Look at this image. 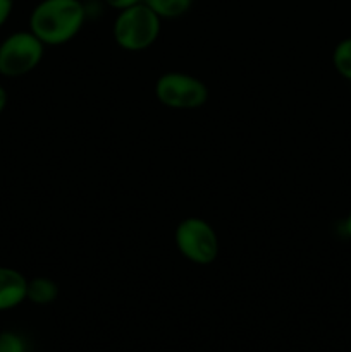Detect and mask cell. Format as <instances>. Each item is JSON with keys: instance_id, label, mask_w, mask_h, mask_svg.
<instances>
[{"instance_id": "6da1fadb", "label": "cell", "mask_w": 351, "mask_h": 352, "mask_svg": "<svg viewBox=\"0 0 351 352\" xmlns=\"http://www.w3.org/2000/svg\"><path fill=\"white\" fill-rule=\"evenodd\" d=\"M86 21L81 0H41L30 16V31L47 47H58L74 40Z\"/></svg>"}, {"instance_id": "7a4b0ae2", "label": "cell", "mask_w": 351, "mask_h": 352, "mask_svg": "<svg viewBox=\"0 0 351 352\" xmlns=\"http://www.w3.org/2000/svg\"><path fill=\"white\" fill-rule=\"evenodd\" d=\"M162 19L143 2L117 12L112 26L114 41L123 50L143 52L158 40Z\"/></svg>"}, {"instance_id": "3957f363", "label": "cell", "mask_w": 351, "mask_h": 352, "mask_svg": "<svg viewBox=\"0 0 351 352\" xmlns=\"http://www.w3.org/2000/svg\"><path fill=\"white\" fill-rule=\"evenodd\" d=\"M174 241L179 253L195 265H212L219 256V236L215 229L200 217L181 220L176 227Z\"/></svg>"}, {"instance_id": "277c9868", "label": "cell", "mask_w": 351, "mask_h": 352, "mask_svg": "<svg viewBox=\"0 0 351 352\" xmlns=\"http://www.w3.org/2000/svg\"><path fill=\"white\" fill-rule=\"evenodd\" d=\"M155 96L172 110H196L209 102V88L186 72H165L155 82Z\"/></svg>"}, {"instance_id": "5b68a950", "label": "cell", "mask_w": 351, "mask_h": 352, "mask_svg": "<svg viewBox=\"0 0 351 352\" xmlns=\"http://www.w3.org/2000/svg\"><path fill=\"white\" fill-rule=\"evenodd\" d=\"M45 45L31 31H17L0 45V74L19 78L40 65Z\"/></svg>"}, {"instance_id": "8992f818", "label": "cell", "mask_w": 351, "mask_h": 352, "mask_svg": "<svg viewBox=\"0 0 351 352\" xmlns=\"http://www.w3.org/2000/svg\"><path fill=\"white\" fill-rule=\"evenodd\" d=\"M28 278L14 268L0 267V311L12 309L26 299Z\"/></svg>"}, {"instance_id": "52a82bcc", "label": "cell", "mask_w": 351, "mask_h": 352, "mask_svg": "<svg viewBox=\"0 0 351 352\" xmlns=\"http://www.w3.org/2000/svg\"><path fill=\"white\" fill-rule=\"evenodd\" d=\"M58 298L57 282L48 277H34L28 280L26 299L33 305L47 306Z\"/></svg>"}, {"instance_id": "ba28073f", "label": "cell", "mask_w": 351, "mask_h": 352, "mask_svg": "<svg viewBox=\"0 0 351 352\" xmlns=\"http://www.w3.org/2000/svg\"><path fill=\"white\" fill-rule=\"evenodd\" d=\"M195 0H143L145 6L150 7L162 21L178 19L191 10Z\"/></svg>"}, {"instance_id": "9c48e42d", "label": "cell", "mask_w": 351, "mask_h": 352, "mask_svg": "<svg viewBox=\"0 0 351 352\" xmlns=\"http://www.w3.org/2000/svg\"><path fill=\"white\" fill-rule=\"evenodd\" d=\"M332 65L337 74L351 82V36L343 38L332 50Z\"/></svg>"}, {"instance_id": "30bf717a", "label": "cell", "mask_w": 351, "mask_h": 352, "mask_svg": "<svg viewBox=\"0 0 351 352\" xmlns=\"http://www.w3.org/2000/svg\"><path fill=\"white\" fill-rule=\"evenodd\" d=\"M0 352H26V342L14 332L0 333Z\"/></svg>"}, {"instance_id": "8fae6325", "label": "cell", "mask_w": 351, "mask_h": 352, "mask_svg": "<svg viewBox=\"0 0 351 352\" xmlns=\"http://www.w3.org/2000/svg\"><path fill=\"white\" fill-rule=\"evenodd\" d=\"M103 2H105L110 9L120 12V10H126L129 9V7L138 6V3H141L143 0H103Z\"/></svg>"}, {"instance_id": "7c38bea8", "label": "cell", "mask_w": 351, "mask_h": 352, "mask_svg": "<svg viewBox=\"0 0 351 352\" xmlns=\"http://www.w3.org/2000/svg\"><path fill=\"white\" fill-rule=\"evenodd\" d=\"M14 9V0H0V28L7 23Z\"/></svg>"}, {"instance_id": "4fadbf2b", "label": "cell", "mask_w": 351, "mask_h": 352, "mask_svg": "<svg viewBox=\"0 0 351 352\" xmlns=\"http://www.w3.org/2000/svg\"><path fill=\"white\" fill-rule=\"evenodd\" d=\"M343 230H344V234H346V236L351 239V210H350V213H348L346 219H344Z\"/></svg>"}, {"instance_id": "5bb4252c", "label": "cell", "mask_w": 351, "mask_h": 352, "mask_svg": "<svg viewBox=\"0 0 351 352\" xmlns=\"http://www.w3.org/2000/svg\"><path fill=\"white\" fill-rule=\"evenodd\" d=\"M6 105H7V93H6V89L0 86V112L6 109Z\"/></svg>"}]
</instances>
